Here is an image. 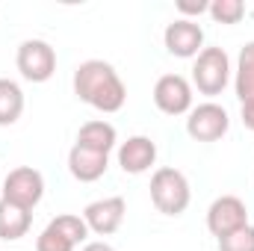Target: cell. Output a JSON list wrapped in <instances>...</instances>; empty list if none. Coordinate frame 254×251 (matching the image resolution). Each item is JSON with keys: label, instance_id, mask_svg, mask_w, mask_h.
Segmentation results:
<instances>
[{"label": "cell", "instance_id": "6da1fadb", "mask_svg": "<svg viewBox=\"0 0 254 251\" xmlns=\"http://www.w3.org/2000/svg\"><path fill=\"white\" fill-rule=\"evenodd\" d=\"M74 95L98 113H119L127 101V86L104 60H86L74 71Z\"/></svg>", "mask_w": 254, "mask_h": 251}, {"label": "cell", "instance_id": "7a4b0ae2", "mask_svg": "<svg viewBox=\"0 0 254 251\" xmlns=\"http://www.w3.org/2000/svg\"><path fill=\"white\" fill-rule=\"evenodd\" d=\"M151 201L163 216H184L192 201V189L184 172L163 166L151 178Z\"/></svg>", "mask_w": 254, "mask_h": 251}, {"label": "cell", "instance_id": "3957f363", "mask_svg": "<svg viewBox=\"0 0 254 251\" xmlns=\"http://www.w3.org/2000/svg\"><path fill=\"white\" fill-rule=\"evenodd\" d=\"M231 83V60L222 48H204L195 63H192V86L207 95L216 98L225 92V86Z\"/></svg>", "mask_w": 254, "mask_h": 251}, {"label": "cell", "instance_id": "277c9868", "mask_svg": "<svg viewBox=\"0 0 254 251\" xmlns=\"http://www.w3.org/2000/svg\"><path fill=\"white\" fill-rule=\"evenodd\" d=\"M3 201H12L24 210L33 213V207H39V201L45 198V178L39 169L33 166H18L3 178V189H0Z\"/></svg>", "mask_w": 254, "mask_h": 251}, {"label": "cell", "instance_id": "5b68a950", "mask_svg": "<svg viewBox=\"0 0 254 251\" xmlns=\"http://www.w3.org/2000/svg\"><path fill=\"white\" fill-rule=\"evenodd\" d=\"M15 65L21 71L24 80L30 83H48L57 71V51L45 42V39H27L18 45Z\"/></svg>", "mask_w": 254, "mask_h": 251}, {"label": "cell", "instance_id": "8992f818", "mask_svg": "<svg viewBox=\"0 0 254 251\" xmlns=\"http://www.w3.org/2000/svg\"><path fill=\"white\" fill-rule=\"evenodd\" d=\"M231 127V116L222 104L216 101H207V104H198L190 110V119H187V133H190L195 142H219Z\"/></svg>", "mask_w": 254, "mask_h": 251}, {"label": "cell", "instance_id": "52a82bcc", "mask_svg": "<svg viewBox=\"0 0 254 251\" xmlns=\"http://www.w3.org/2000/svg\"><path fill=\"white\" fill-rule=\"evenodd\" d=\"M246 225H249V207L237 195H219L207 210V231L216 240H222V237H228Z\"/></svg>", "mask_w": 254, "mask_h": 251}, {"label": "cell", "instance_id": "ba28073f", "mask_svg": "<svg viewBox=\"0 0 254 251\" xmlns=\"http://www.w3.org/2000/svg\"><path fill=\"white\" fill-rule=\"evenodd\" d=\"M127 213V201L122 195H110V198H98L92 204H86L83 210V222L89 228V234H98V237H113L122 222H125Z\"/></svg>", "mask_w": 254, "mask_h": 251}, {"label": "cell", "instance_id": "9c48e42d", "mask_svg": "<svg viewBox=\"0 0 254 251\" xmlns=\"http://www.w3.org/2000/svg\"><path fill=\"white\" fill-rule=\"evenodd\" d=\"M154 104L166 116H184L192 110V83L181 74H163L154 86Z\"/></svg>", "mask_w": 254, "mask_h": 251}, {"label": "cell", "instance_id": "30bf717a", "mask_svg": "<svg viewBox=\"0 0 254 251\" xmlns=\"http://www.w3.org/2000/svg\"><path fill=\"white\" fill-rule=\"evenodd\" d=\"M163 45L172 57L178 60H195L204 51V30L192 21V18H178L166 27L163 33Z\"/></svg>", "mask_w": 254, "mask_h": 251}, {"label": "cell", "instance_id": "8fae6325", "mask_svg": "<svg viewBox=\"0 0 254 251\" xmlns=\"http://www.w3.org/2000/svg\"><path fill=\"white\" fill-rule=\"evenodd\" d=\"M157 163V142L151 136H130L119 145V166L125 175H145Z\"/></svg>", "mask_w": 254, "mask_h": 251}, {"label": "cell", "instance_id": "7c38bea8", "mask_svg": "<svg viewBox=\"0 0 254 251\" xmlns=\"http://www.w3.org/2000/svg\"><path fill=\"white\" fill-rule=\"evenodd\" d=\"M107 169H110V157H107V154H98V151L83 148V145H77V142H74V148L68 151V172H71V178L80 181V184H95V181H101V178L107 175Z\"/></svg>", "mask_w": 254, "mask_h": 251}, {"label": "cell", "instance_id": "4fadbf2b", "mask_svg": "<svg viewBox=\"0 0 254 251\" xmlns=\"http://www.w3.org/2000/svg\"><path fill=\"white\" fill-rule=\"evenodd\" d=\"M30 225H33V213L30 210L0 198V240L15 243V240L30 234Z\"/></svg>", "mask_w": 254, "mask_h": 251}, {"label": "cell", "instance_id": "5bb4252c", "mask_svg": "<svg viewBox=\"0 0 254 251\" xmlns=\"http://www.w3.org/2000/svg\"><path fill=\"white\" fill-rule=\"evenodd\" d=\"M77 145L92 148V151L110 157V151L119 145V133H116V127L110 122H101V119L98 122H86L80 127V133H77Z\"/></svg>", "mask_w": 254, "mask_h": 251}, {"label": "cell", "instance_id": "9a60e30c", "mask_svg": "<svg viewBox=\"0 0 254 251\" xmlns=\"http://www.w3.org/2000/svg\"><path fill=\"white\" fill-rule=\"evenodd\" d=\"M24 113V92L15 80L0 77V127L15 125Z\"/></svg>", "mask_w": 254, "mask_h": 251}, {"label": "cell", "instance_id": "2e32d148", "mask_svg": "<svg viewBox=\"0 0 254 251\" xmlns=\"http://www.w3.org/2000/svg\"><path fill=\"white\" fill-rule=\"evenodd\" d=\"M234 89L240 104L254 98V42L243 45L240 60H237V71H234Z\"/></svg>", "mask_w": 254, "mask_h": 251}, {"label": "cell", "instance_id": "e0dca14e", "mask_svg": "<svg viewBox=\"0 0 254 251\" xmlns=\"http://www.w3.org/2000/svg\"><path fill=\"white\" fill-rule=\"evenodd\" d=\"M207 15L216 24H240L243 15H246V3L243 0H213Z\"/></svg>", "mask_w": 254, "mask_h": 251}, {"label": "cell", "instance_id": "ac0fdd59", "mask_svg": "<svg viewBox=\"0 0 254 251\" xmlns=\"http://www.w3.org/2000/svg\"><path fill=\"white\" fill-rule=\"evenodd\" d=\"M77 246L65 237L63 231L54 225V222H48V228L39 234V240H36V251H74Z\"/></svg>", "mask_w": 254, "mask_h": 251}, {"label": "cell", "instance_id": "d6986e66", "mask_svg": "<svg viewBox=\"0 0 254 251\" xmlns=\"http://www.w3.org/2000/svg\"><path fill=\"white\" fill-rule=\"evenodd\" d=\"M219 251H254V228L246 225L219 240Z\"/></svg>", "mask_w": 254, "mask_h": 251}, {"label": "cell", "instance_id": "ffe728a7", "mask_svg": "<svg viewBox=\"0 0 254 251\" xmlns=\"http://www.w3.org/2000/svg\"><path fill=\"white\" fill-rule=\"evenodd\" d=\"M175 6H178V12H181V15H204V12L210 9V3H207V0H178Z\"/></svg>", "mask_w": 254, "mask_h": 251}, {"label": "cell", "instance_id": "44dd1931", "mask_svg": "<svg viewBox=\"0 0 254 251\" xmlns=\"http://www.w3.org/2000/svg\"><path fill=\"white\" fill-rule=\"evenodd\" d=\"M240 119H243V125L254 130V98L252 101H243V113H240Z\"/></svg>", "mask_w": 254, "mask_h": 251}, {"label": "cell", "instance_id": "7402d4cb", "mask_svg": "<svg viewBox=\"0 0 254 251\" xmlns=\"http://www.w3.org/2000/svg\"><path fill=\"white\" fill-rule=\"evenodd\" d=\"M83 251H116V249H113L110 243H86Z\"/></svg>", "mask_w": 254, "mask_h": 251}]
</instances>
